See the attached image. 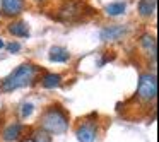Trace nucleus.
I'll use <instances>...</instances> for the list:
<instances>
[{
	"mask_svg": "<svg viewBox=\"0 0 159 142\" xmlns=\"http://www.w3.org/2000/svg\"><path fill=\"white\" fill-rule=\"evenodd\" d=\"M38 74V67L34 63H22L17 69H14L7 77L2 79L0 82V93H12L16 89L26 87L34 82V77Z\"/></svg>",
	"mask_w": 159,
	"mask_h": 142,
	"instance_id": "1",
	"label": "nucleus"
},
{
	"mask_svg": "<svg viewBox=\"0 0 159 142\" xmlns=\"http://www.w3.org/2000/svg\"><path fill=\"white\" fill-rule=\"evenodd\" d=\"M41 130H45L50 135H63L69 130V115L60 106H50L41 115Z\"/></svg>",
	"mask_w": 159,
	"mask_h": 142,
	"instance_id": "2",
	"label": "nucleus"
},
{
	"mask_svg": "<svg viewBox=\"0 0 159 142\" xmlns=\"http://www.w3.org/2000/svg\"><path fill=\"white\" fill-rule=\"evenodd\" d=\"M157 96V79L156 74L145 72L140 74L139 77V84H137V98L144 103H151L156 99Z\"/></svg>",
	"mask_w": 159,
	"mask_h": 142,
	"instance_id": "3",
	"label": "nucleus"
},
{
	"mask_svg": "<svg viewBox=\"0 0 159 142\" xmlns=\"http://www.w3.org/2000/svg\"><path fill=\"white\" fill-rule=\"evenodd\" d=\"M84 9H86V5L82 2H74V0L65 2L58 11V19L62 22H77L82 19Z\"/></svg>",
	"mask_w": 159,
	"mask_h": 142,
	"instance_id": "4",
	"label": "nucleus"
},
{
	"mask_svg": "<svg viewBox=\"0 0 159 142\" xmlns=\"http://www.w3.org/2000/svg\"><path fill=\"white\" fill-rule=\"evenodd\" d=\"M75 135H77V140L79 142H96V137H98L96 123L86 120L84 123H80L79 127H77Z\"/></svg>",
	"mask_w": 159,
	"mask_h": 142,
	"instance_id": "5",
	"label": "nucleus"
},
{
	"mask_svg": "<svg viewBox=\"0 0 159 142\" xmlns=\"http://www.w3.org/2000/svg\"><path fill=\"white\" fill-rule=\"evenodd\" d=\"M127 34V28L120 24H113V26H106L104 29H101L99 38L103 41H118Z\"/></svg>",
	"mask_w": 159,
	"mask_h": 142,
	"instance_id": "6",
	"label": "nucleus"
},
{
	"mask_svg": "<svg viewBox=\"0 0 159 142\" xmlns=\"http://www.w3.org/2000/svg\"><path fill=\"white\" fill-rule=\"evenodd\" d=\"M2 4V14L9 16V17H14V16H19L22 11H24V0H0Z\"/></svg>",
	"mask_w": 159,
	"mask_h": 142,
	"instance_id": "7",
	"label": "nucleus"
},
{
	"mask_svg": "<svg viewBox=\"0 0 159 142\" xmlns=\"http://www.w3.org/2000/svg\"><path fill=\"white\" fill-rule=\"evenodd\" d=\"M48 58L55 63H65V62H69L70 53L65 46H52L48 53Z\"/></svg>",
	"mask_w": 159,
	"mask_h": 142,
	"instance_id": "8",
	"label": "nucleus"
},
{
	"mask_svg": "<svg viewBox=\"0 0 159 142\" xmlns=\"http://www.w3.org/2000/svg\"><path fill=\"white\" fill-rule=\"evenodd\" d=\"M140 46L145 50L149 57H152V60H156V53H157V45H156V38L149 33L140 36Z\"/></svg>",
	"mask_w": 159,
	"mask_h": 142,
	"instance_id": "9",
	"label": "nucleus"
},
{
	"mask_svg": "<svg viewBox=\"0 0 159 142\" xmlns=\"http://www.w3.org/2000/svg\"><path fill=\"white\" fill-rule=\"evenodd\" d=\"M7 31L12 36H17V38H28L29 36V26L24 21H14L7 26Z\"/></svg>",
	"mask_w": 159,
	"mask_h": 142,
	"instance_id": "10",
	"label": "nucleus"
},
{
	"mask_svg": "<svg viewBox=\"0 0 159 142\" xmlns=\"http://www.w3.org/2000/svg\"><path fill=\"white\" fill-rule=\"evenodd\" d=\"M157 7V0H139L137 9L142 17H152Z\"/></svg>",
	"mask_w": 159,
	"mask_h": 142,
	"instance_id": "11",
	"label": "nucleus"
},
{
	"mask_svg": "<svg viewBox=\"0 0 159 142\" xmlns=\"http://www.w3.org/2000/svg\"><path fill=\"white\" fill-rule=\"evenodd\" d=\"M62 84V76L60 74H53V72H48L41 77V86L46 87V89H55Z\"/></svg>",
	"mask_w": 159,
	"mask_h": 142,
	"instance_id": "12",
	"label": "nucleus"
},
{
	"mask_svg": "<svg viewBox=\"0 0 159 142\" xmlns=\"http://www.w3.org/2000/svg\"><path fill=\"white\" fill-rule=\"evenodd\" d=\"M22 132V125L21 123H12L9 125L7 128L4 130V140L5 142H14L19 139V135H21Z\"/></svg>",
	"mask_w": 159,
	"mask_h": 142,
	"instance_id": "13",
	"label": "nucleus"
},
{
	"mask_svg": "<svg viewBox=\"0 0 159 142\" xmlns=\"http://www.w3.org/2000/svg\"><path fill=\"white\" fill-rule=\"evenodd\" d=\"M125 11H127V4H125V2H111V4H108L106 7H104V12H106L108 16H111V17L125 14Z\"/></svg>",
	"mask_w": 159,
	"mask_h": 142,
	"instance_id": "14",
	"label": "nucleus"
},
{
	"mask_svg": "<svg viewBox=\"0 0 159 142\" xmlns=\"http://www.w3.org/2000/svg\"><path fill=\"white\" fill-rule=\"evenodd\" d=\"M31 142H52V135L46 134L45 130H41V128H38V130L33 132Z\"/></svg>",
	"mask_w": 159,
	"mask_h": 142,
	"instance_id": "15",
	"label": "nucleus"
},
{
	"mask_svg": "<svg viewBox=\"0 0 159 142\" xmlns=\"http://www.w3.org/2000/svg\"><path fill=\"white\" fill-rule=\"evenodd\" d=\"M33 110H34L33 103H22V106H21V117L22 118H28L29 115L33 113Z\"/></svg>",
	"mask_w": 159,
	"mask_h": 142,
	"instance_id": "16",
	"label": "nucleus"
},
{
	"mask_svg": "<svg viewBox=\"0 0 159 142\" xmlns=\"http://www.w3.org/2000/svg\"><path fill=\"white\" fill-rule=\"evenodd\" d=\"M7 50H9L11 53H17L19 50H21V43H17V41L9 43V45H7Z\"/></svg>",
	"mask_w": 159,
	"mask_h": 142,
	"instance_id": "17",
	"label": "nucleus"
},
{
	"mask_svg": "<svg viewBox=\"0 0 159 142\" xmlns=\"http://www.w3.org/2000/svg\"><path fill=\"white\" fill-rule=\"evenodd\" d=\"M4 46H5V43H4V41H2V39H0V50L4 48Z\"/></svg>",
	"mask_w": 159,
	"mask_h": 142,
	"instance_id": "18",
	"label": "nucleus"
},
{
	"mask_svg": "<svg viewBox=\"0 0 159 142\" xmlns=\"http://www.w3.org/2000/svg\"><path fill=\"white\" fill-rule=\"evenodd\" d=\"M22 142H31V139H29V140H22Z\"/></svg>",
	"mask_w": 159,
	"mask_h": 142,
	"instance_id": "19",
	"label": "nucleus"
},
{
	"mask_svg": "<svg viewBox=\"0 0 159 142\" xmlns=\"http://www.w3.org/2000/svg\"><path fill=\"white\" fill-rule=\"evenodd\" d=\"M38 2H41V0H38Z\"/></svg>",
	"mask_w": 159,
	"mask_h": 142,
	"instance_id": "20",
	"label": "nucleus"
}]
</instances>
